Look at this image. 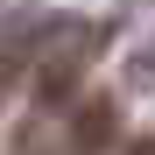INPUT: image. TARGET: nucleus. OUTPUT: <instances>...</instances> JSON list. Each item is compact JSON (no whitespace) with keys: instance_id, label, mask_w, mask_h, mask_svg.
<instances>
[{"instance_id":"obj_5","label":"nucleus","mask_w":155,"mask_h":155,"mask_svg":"<svg viewBox=\"0 0 155 155\" xmlns=\"http://www.w3.org/2000/svg\"><path fill=\"white\" fill-rule=\"evenodd\" d=\"M141 71H148V78H155V42H148V49H141Z\"/></svg>"},{"instance_id":"obj_1","label":"nucleus","mask_w":155,"mask_h":155,"mask_svg":"<svg viewBox=\"0 0 155 155\" xmlns=\"http://www.w3.org/2000/svg\"><path fill=\"white\" fill-rule=\"evenodd\" d=\"M99 42H106L99 21H64V28L42 35V57H35V78H28V113L35 120H57L78 99V78H85V64L99 57Z\"/></svg>"},{"instance_id":"obj_4","label":"nucleus","mask_w":155,"mask_h":155,"mask_svg":"<svg viewBox=\"0 0 155 155\" xmlns=\"http://www.w3.org/2000/svg\"><path fill=\"white\" fill-rule=\"evenodd\" d=\"M127 155H155V134H141V141H134V148H127Z\"/></svg>"},{"instance_id":"obj_3","label":"nucleus","mask_w":155,"mask_h":155,"mask_svg":"<svg viewBox=\"0 0 155 155\" xmlns=\"http://www.w3.org/2000/svg\"><path fill=\"white\" fill-rule=\"evenodd\" d=\"M42 35H49V28H14L7 42H0V99H7L14 85H28V78H35V57H42Z\"/></svg>"},{"instance_id":"obj_2","label":"nucleus","mask_w":155,"mask_h":155,"mask_svg":"<svg viewBox=\"0 0 155 155\" xmlns=\"http://www.w3.org/2000/svg\"><path fill=\"white\" fill-rule=\"evenodd\" d=\"M120 134V113H113V99H78L71 120H64V155H106Z\"/></svg>"}]
</instances>
